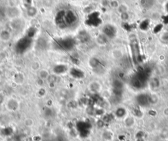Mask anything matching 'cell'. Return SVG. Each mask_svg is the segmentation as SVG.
Listing matches in <instances>:
<instances>
[{"label": "cell", "mask_w": 168, "mask_h": 141, "mask_svg": "<svg viewBox=\"0 0 168 141\" xmlns=\"http://www.w3.org/2000/svg\"><path fill=\"white\" fill-rule=\"evenodd\" d=\"M5 13L7 15V17L12 19H17L21 15L19 9L17 8V7H15V6H11V7H9L7 9V10L5 11Z\"/></svg>", "instance_id": "obj_1"}, {"label": "cell", "mask_w": 168, "mask_h": 141, "mask_svg": "<svg viewBox=\"0 0 168 141\" xmlns=\"http://www.w3.org/2000/svg\"><path fill=\"white\" fill-rule=\"evenodd\" d=\"M0 36H1V40L4 41H7L11 38V34L9 33L7 30H4L0 33Z\"/></svg>", "instance_id": "obj_2"}, {"label": "cell", "mask_w": 168, "mask_h": 141, "mask_svg": "<svg viewBox=\"0 0 168 141\" xmlns=\"http://www.w3.org/2000/svg\"><path fill=\"white\" fill-rule=\"evenodd\" d=\"M37 11L36 9H35L34 7H30L28 8V11H27V13L28 15V16H30V17H33L36 14Z\"/></svg>", "instance_id": "obj_3"}]
</instances>
